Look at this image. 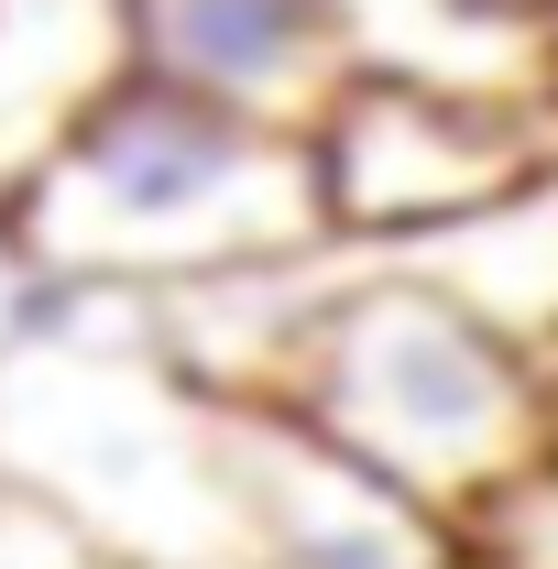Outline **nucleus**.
<instances>
[{"instance_id":"obj_2","label":"nucleus","mask_w":558,"mask_h":569,"mask_svg":"<svg viewBox=\"0 0 558 569\" xmlns=\"http://www.w3.org/2000/svg\"><path fill=\"white\" fill-rule=\"evenodd\" d=\"M0 252L22 274L88 284L121 307H165L230 274H285V263H329L340 219L318 176V132L241 121L187 88H121L77 153L11 209Z\"/></svg>"},{"instance_id":"obj_4","label":"nucleus","mask_w":558,"mask_h":569,"mask_svg":"<svg viewBox=\"0 0 558 569\" xmlns=\"http://www.w3.org/2000/svg\"><path fill=\"white\" fill-rule=\"evenodd\" d=\"M318 176L340 241L427 252L482 219L558 187V110H492L406 77H350V99L318 121Z\"/></svg>"},{"instance_id":"obj_9","label":"nucleus","mask_w":558,"mask_h":569,"mask_svg":"<svg viewBox=\"0 0 558 569\" xmlns=\"http://www.w3.org/2000/svg\"><path fill=\"white\" fill-rule=\"evenodd\" d=\"M471 569H558V460L471 515Z\"/></svg>"},{"instance_id":"obj_5","label":"nucleus","mask_w":558,"mask_h":569,"mask_svg":"<svg viewBox=\"0 0 558 569\" xmlns=\"http://www.w3.org/2000/svg\"><path fill=\"white\" fill-rule=\"evenodd\" d=\"M241 471V569H471V537L438 503L395 493L285 406H230Z\"/></svg>"},{"instance_id":"obj_3","label":"nucleus","mask_w":558,"mask_h":569,"mask_svg":"<svg viewBox=\"0 0 558 569\" xmlns=\"http://www.w3.org/2000/svg\"><path fill=\"white\" fill-rule=\"evenodd\" d=\"M275 406L361 471H383L395 493L438 503L460 537L482 503L558 460V361L471 307L449 274H427L417 252L318 274Z\"/></svg>"},{"instance_id":"obj_7","label":"nucleus","mask_w":558,"mask_h":569,"mask_svg":"<svg viewBox=\"0 0 558 569\" xmlns=\"http://www.w3.org/2000/svg\"><path fill=\"white\" fill-rule=\"evenodd\" d=\"M121 88H142V0H0V230Z\"/></svg>"},{"instance_id":"obj_10","label":"nucleus","mask_w":558,"mask_h":569,"mask_svg":"<svg viewBox=\"0 0 558 569\" xmlns=\"http://www.w3.org/2000/svg\"><path fill=\"white\" fill-rule=\"evenodd\" d=\"M0 569H121V559H99L77 526H56L44 503H22L0 482Z\"/></svg>"},{"instance_id":"obj_1","label":"nucleus","mask_w":558,"mask_h":569,"mask_svg":"<svg viewBox=\"0 0 558 569\" xmlns=\"http://www.w3.org/2000/svg\"><path fill=\"white\" fill-rule=\"evenodd\" d=\"M0 482L121 569H241L230 406L165 351L153 307L11 274Z\"/></svg>"},{"instance_id":"obj_6","label":"nucleus","mask_w":558,"mask_h":569,"mask_svg":"<svg viewBox=\"0 0 558 569\" xmlns=\"http://www.w3.org/2000/svg\"><path fill=\"white\" fill-rule=\"evenodd\" d=\"M142 77L219 99L241 121L318 132L350 99V22L340 0H142Z\"/></svg>"},{"instance_id":"obj_11","label":"nucleus","mask_w":558,"mask_h":569,"mask_svg":"<svg viewBox=\"0 0 558 569\" xmlns=\"http://www.w3.org/2000/svg\"><path fill=\"white\" fill-rule=\"evenodd\" d=\"M548 77H558V0H548Z\"/></svg>"},{"instance_id":"obj_8","label":"nucleus","mask_w":558,"mask_h":569,"mask_svg":"<svg viewBox=\"0 0 558 569\" xmlns=\"http://www.w3.org/2000/svg\"><path fill=\"white\" fill-rule=\"evenodd\" d=\"M361 77H406L492 110H558L548 0H340Z\"/></svg>"}]
</instances>
